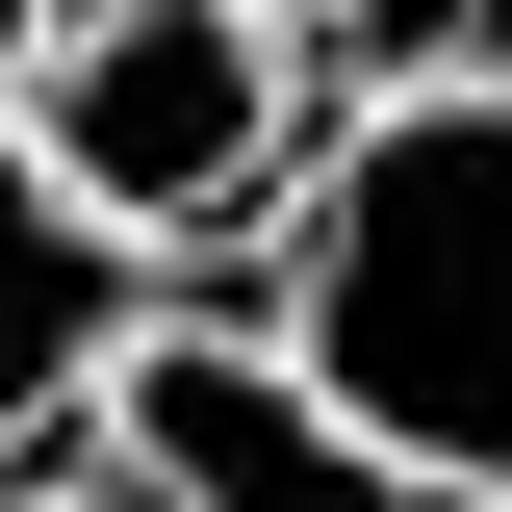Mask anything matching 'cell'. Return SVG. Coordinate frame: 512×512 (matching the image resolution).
Instances as JSON below:
<instances>
[{"label": "cell", "mask_w": 512, "mask_h": 512, "mask_svg": "<svg viewBox=\"0 0 512 512\" xmlns=\"http://www.w3.org/2000/svg\"><path fill=\"white\" fill-rule=\"evenodd\" d=\"M231 308L282 333L410 487H487L512 512V52L333 103Z\"/></svg>", "instance_id": "6da1fadb"}, {"label": "cell", "mask_w": 512, "mask_h": 512, "mask_svg": "<svg viewBox=\"0 0 512 512\" xmlns=\"http://www.w3.org/2000/svg\"><path fill=\"white\" fill-rule=\"evenodd\" d=\"M0 128L52 154L154 282H256V231H282V180H308L333 103L282 77V26H256V0H26Z\"/></svg>", "instance_id": "7a4b0ae2"}, {"label": "cell", "mask_w": 512, "mask_h": 512, "mask_svg": "<svg viewBox=\"0 0 512 512\" xmlns=\"http://www.w3.org/2000/svg\"><path fill=\"white\" fill-rule=\"evenodd\" d=\"M77 487H103V512H487V487H410V461H384L359 410H333V384L231 308V282H180V308L103 359Z\"/></svg>", "instance_id": "3957f363"}, {"label": "cell", "mask_w": 512, "mask_h": 512, "mask_svg": "<svg viewBox=\"0 0 512 512\" xmlns=\"http://www.w3.org/2000/svg\"><path fill=\"white\" fill-rule=\"evenodd\" d=\"M154 308H180V282H154V256H128L103 205H77L52 154H26V128H0V487L52 461L77 410H103V359H128Z\"/></svg>", "instance_id": "277c9868"}, {"label": "cell", "mask_w": 512, "mask_h": 512, "mask_svg": "<svg viewBox=\"0 0 512 512\" xmlns=\"http://www.w3.org/2000/svg\"><path fill=\"white\" fill-rule=\"evenodd\" d=\"M256 26H282V77H308V103H384V77L512 52V0H256Z\"/></svg>", "instance_id": "5b68a950"}, {"label": "cell", "mask_w": 512, "mask_h": 512, "mask_svg": "<svg viewBox=\"0 0 512 512\" xmlns=\"http://www.w3.org/2000/svg\"><path fill=\"white\" fill-rule=\"evenodd\" d=\"M0 512H103V487H77V436H52V461H26V487H0Z\"/></svg>", "instance_id": "8992f818"}, {"label": "cell", "mask_w": 512, "mask_h": 512, "mask_svg": "<svg viewBox=\"0 0 512 512\" xmlns=\"http://www.w3.org/2000/svg\"><path fill=\"white\" fill-rule=\"evenodd\" d=\"M0 52H26V0H0Z\"/></svg>", "instance_id": "52a82bcc"}]
</instances>
